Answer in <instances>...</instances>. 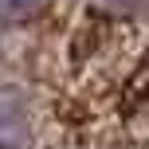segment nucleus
Here are the masks:
<instances>
[{"label":"nucleus","mask_w":149,"mask_h":149,"mask_svg":"<svg viewBox=\"0 0 149 149\" xmlns=\"http://www.w3.org/2000/svg\"><path fill=\"white\" fill-rule=\"evenodd\" d=\"M0 149H31V122L12 90H0Z\"/></svg>","instance_id":"nucleus-1"},{"label":"nucleus","mask_w":149,"mask_h":149,"mask_svg":"<svg viewBox=\"0 0 149 149\" xmlns=\"http://www.w3.org/2000/svg\"><path fill=\"white\" fill-rule=\"evenodd\" d=\"M110 12H118V16H137V12H145L149 8V0H102Z\"/></svg>","instance_id":"nucleus-3"},{"label":"nucleus","mask_w":149,"mask_h":149,"mask_svg":"<svg viewBox=\"0 0 149 149\" xmlns=\"http://www.w3.org/2000/svg\"><path fill=\"white\" fill-rule=\"evenodd\" d=\"M43 4L47 0H0V20L20 24V20H28V16H36Z\"/></svg>","instance_id":"nucleus-2"}]
</instances>
